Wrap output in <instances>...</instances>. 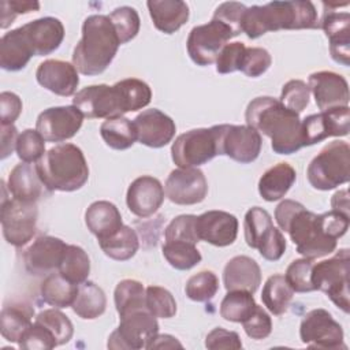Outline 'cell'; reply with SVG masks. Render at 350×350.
Listing matches in <instances>:
<instances>
[{
	"instance_id": "6da1fadb",
	"label": "cell",
	"mask_w": 350,
	"mask_h": 350,
	"mask_svg": "<svg viewBox=\"0 0 350 350\" xmlns=\"http://www.w3.org/2000/svg\"><path fill=\"white\" fill-rule=\"evenodd\" d=\"M246 124L271 139L278 154H291L304 148L299 113L286 108L279 100L262 96L252 100L245 112Z\"/></svg>"
},
{
	"instance_id": "7a4b0ae2",
	"label": "cell",
	"mask_w": 350,
	"mask_h": 350,
	"mask_svg": "<svg viewBox=\"0 0 350 350\" xmlns=\"http://www.w3.org/2000/svg\"><path fill=\"white\" fill-rule=\"evenodd\" d=\"M320 27L317 11L310 1H272L246 8L242 33L258 38L268 31Z\"/></svg>"
},
{
	"instance_id": "3957f363",
	"label": "cell",
	"mask_w": 350,
	"mask_h": 350,
	"mask_svg": "<svg viewBox=\"0 0 350 350\" xmlns=\"http://www.w3.org/2000/svg\"><path fill=\"white\" fill-rule=\"evenodd\" d=\"M120 41L107 15L83 21L82 37L72 52V64L83 75H98L112 63Z\"/></svg>"
},
{
	"instance_id": "277c9868",
	"label": "cell",
	"mask_w": 350,
	"mask_h": 350,
	"mask_svg": "<svg viewBox=\"0 0 350 350\" xmlns=\"http://www.w3.org/2000/svg\"><path fill=\"white\" fill-rule=\"evenodd\" d=\"M37 172L49 191H75L89 179L83 152L74 144L52 146L36 164Z\"/></svg>"
},
{
	"instance_id": "5b68a950",
	"label": "cell",
	"mask_w": 350,
	"mask_h": 350,
	"mask_svg": "<svg viewBox=\"0 0 350 350\" xmlns=\"http://www.w3.org/2000/svg\"><path fill=\"white\" fill-rule=\"evenodd\" d=\"M284 232H288L297 252L305 258H320L336 249L338 239L324 227L321 213L316 215L304 205L294 213Z\"/></svg>"
},
{
	"instance_id": "8992f818",
	"label": "cell",
	"mask_w": 350,
	"mask_h": 350,
	"mask_svg": "<svg viewBox=\"0 0 350 350\" xmlns=\"http://www.w3.org/2000/svg\"><path fill=\"white\" fill-rule=\"evenodd\" d=\"M308 180L317 190H332L350 178V148L346 141H332L309 163Z\"/></svg>"
},
{
	"instance_id": "52a82bcc",
	"label": "cell",
	"mask_w": 350,
	"mask_h": 350,
	"mask_svg": "<svg viewBox=\"0 0 350 350\" xmlns=\"http://www.w3.org/2000/svg\"><path fill=\"white\" fill-rule=\"evenodd\" d=\"M349 249H340L328 260L313 264L312 284L314 290L323 291L345 313H349Z\"/></svg>"
},
{
	"instance_id": "ba28073f",
	"label": "cell",
	"mask_w": 350,
	"mask_h": 350,
	"mask_svg": "<svg viewBox=\"0 0 350 350\" xmlns=\"http://www.w3.org/2000/svg\"><path fill=\"white\" fill-rule=\"evenodd\" d=\"M245 241L249 247L257 249L261 257L268 261H278L286 252L284 235L273 227L271 215L260 208H250L243 220Z\"/></svg>"
},
{
	"instance_id": "9c48e42d",
	"label": "cell",
	"mask_w": 350,
	"mask_h": 350,
	"mask_svg": "<svg viewBox=\"0 0 350 350\" xmlns=\"http://www.w3.org/2000/svg\"><path fill=\"white\" fill-rule=\"evenodd\" d=\"M72 105L81 111L83 118L89 119H109L130 112L119 82L112 86L101 83L81 89L74 96Z\"/></svg>"
},
{
	"instance_id": "30bf717a",
	"label": "cell",
	"mask_w": 350,
	"mask_h": 350,
	"mask_svg": "<svg viewBox=\"0 0 350 350\" xmlns=\"http://www.w3.org/2000/svg\"><path fill=\"white\" fill-rule=\"evenodd\" d=\"M216 138L217 154L249 164L254 161L261 152V135L247 124H216L212 126Z\"/></svg>"
},
{
	"instance_id": "8fae6325",
	"label": "cell",
	"mask_w": 350,
	"mask_h": 350,
	"mask_svg": "<svg viewBox=\"0 0 350 350\" xmlns=\"http://www.w3.org/2000/svg\"><path fill=\"white\" fill-rule=\"evenodd\" d=\"M38 209L36 202L16 198L1 201L0 220L4 239L15 246H25L36 234Z\"/></svg>"
},
{
	"instance_id": "7c38bea8",
	"label": "cell",
	"mask_w": 350,
	"mask_h": 350,
	"mask_svg": "<svg viewBox=\"0 0 350 350\" xmlns=\"http://www.w3.org/2000/svg\"><path fill=\"white\" fill-rule=\"evenodd\" d=\"M159 332V323L148 310L134 312L120 319L119 327L108 338V349L139 350L148 347Z\"/></svg>"
},
{
	"instance_id": "4fadbf2b",
	"label": "cell",
	"mask_w": 350,
	"mask_h": 350,
	"mask_svg": "<svg viewBox=\"0 0 350 350\" xmlns=\"http://www.w3.org/2000/svg\"><path fill=\"white\" fill-rule=\"evenodd\" d=\"M217 156L215 133L211 129H193L180 134L171 146L172 161L179 168L198 167Z\"/></svg>"
},
{
	"instance_id": "5bb4252c",
	"label": "cell",
	"mask_w": 350,
	"mask_h": 350,
	"mask_svg": "<svg viewBox=\"0 0 350 350\" xmlns=\"http://www.w3.org/2000/svg\"><path fill=\"white\" fill-rule=\"evenodd\" d=\"M232 37V31L226 25L212 19L190 30L186 42L187 53L197 66H209L216 62L220 51Z\"/></svg>"
},
{
	"instance_id": "9a60e30c",
	"label": "cell",
	"mask_w": 350,
	"mask_h": 350,
	"mask_svg": "<svg viewBox=\"0 0 350 350\" xmlns=\"http://www.w3.org/2000/svg\"><path fill=\"white\" fill-rule=\"evenodd\" d=\"M299 338L304 345L312 349H346L342 325L334 320L328 310L321 308L313 309L304 316L299 325Z\"/></svg>"
},
{
	"instance_id": "2e32d148",
	"label": "cell",
	"mask_w": 350,
	"mask_h": 350,
	"mask_svg": "<svg viewBox=\"0 0 350 350\" xmlns=\"http://www.w3.org/2000/svg\"><path fill=\"white\" fill-rule=\"evenodd\" d=\"M349 105L309 115L302 120L304 146L319 144L328 137H345L349 134Z\"/></svg>"
},
{
	"instance_id": "e0dca14e",
	"label": "cell",
	"mask_w": 350,
	"mask_h": 350,
	"mask_svg": "<svg viewBox=\"0 0 350 350\" xmlns=\"http://www.w3.org/2000/svg\"><path fill=\"white\" fill-rule=\"evenodd\" d=\"M82 122L83 115L77 107H52L38 115L36 130L48 142H63L79 131Z\"/></svg>"
},
{
	"instance_id": "ac0fdd59",
	"label": "cell",
	"mask_w": 350,
	"mask_h": 350,
	"mask_svg": "<svg viewBox=\"0 0 350 350\" xmlns=\"http://www.w3.org/2000/svg\"><path fill=\"white\" fill-rule=\"evenodd\" d=\"M164 191L174 204L194 205L206 197L208 182L204 172L197 167L176 168L170 172Z\"/></svg>"
},
{
	"instance_id": "d6986e66",
	"label": "cell",
	"mask_w": 350,
	"mask_h": 350,
	"mask_svg": "<svg viewBox=\"0 0 350 350\" xmlns=\"http://www.w3.org/2000/svg\"><path fill=\"white\" fill-rule=\"evenodd\" d=\"M67 243L52 235L38 237L23 253L25 268L30 275H49L57 269Z\"/></svg>"
},
{
	"instance_id": "ffe728a7",
	"label": "cell",
	"mask_w": 350,
	"mask_h": 350,
	"mask_svg": "<svg viewBox=\"0 0 350 350\" xmlns=\"http://www.w3.org/2000/svg\"><path fill=\"white\" fill-rule=\"evenodd\" d=\"M137 141L149 148H163L172 141L176 126L175 122L157 108L142 111L133 120Z\"/></svg>"
},
{
	"instance_id": "44dd1931",
	"label": "cell",
	"mask_w": 350,
	"mask_h": 350,
	"mask_svg": "<svg viewBox=\"0 0 350 350\" xmlns=\"http://www.w3.org/2000/svg\"><path fill=\"white\" fill-rule=\"evenodd\" d=\"M308 86L320 111L349 105L347 81L334 71L310 74Z\"/></svg>"
},
{
	"instance_id": "7402d4cb",
	"label": "cell",
	"mask_w": 350,
	"mask_h": 350,
	"mask_svg": "<svg viewBox=\"0 0 350 350\" xmlns=\"http://www.w3.org/2000/svg\"><path fill=\"white\" fill-rule=\"evenodd\" d=\"M36 79L46 90L63 97L72 96L79 85L75 66L59 59H48L40 63L36 71Z\"/></svg>"
},
{
	"instance_id": "603a6c76",
	"label": "cell",
	"mask_w": 350,
	"mask_h": 350,
	"mask_svg": "<svg viewBox=\"0 0 350 350\" xmlns=\"http://www.w3.org/2000/svg\"><path fill=\"white\" fill-rule=\"evenodd\" d=\"M164 201V187L157 178L142 175L134 179L126 194V202L131 213L138 217H149L157 212Z\"/></svg>"
},
{
	"instance_id": "cb8c5ba5",
	"label": "cell",
	"mask_w": 350,
	"mask_h": 350,
	"mask_svg": "<svg viewBox=\"0 0 350 350\" xmlns=\"http://www.w3.org/2000/svg\"><path fill=\"white\" fill-rule=\"evenodd\" d=\"M30 45L33 56L55 52L64 40V26L53 16H44L21 26Z\"/></svg>"
},
{
	"instance_id": "d4e9b609",
	"label": "cell",
	"mask_w": 350,
	"mask_h": 350,
	"mask_svg": "<svg viewBox=\"0 0 350 350\" xmlns=\"http://www.w3.org/2000/svg\"><path fill=\"white\" fill-rule=\"evenodd\" d=\"M197 234L200 241L213 246H228L238 235V219L224 211H208L197 216Z\"/></svg>"
},
{
	"instance_id": "484cf974",
	"label": "cell",
	"mask_w": 350,
	"mask_h": 350,
	"mask_svg": "<svg viewBox=\"0 0 350 350\" xmlns=\"http://www.w3.org/2000/svg\"><path fill=\"white\" fill-rule=\"evenodd\" d=\"M320 27L329 40L332 59L347 67L350 64V14L338 12L328 7L324 11Z\"/></svg>"
},
{
	"instance_id": "4316f807",
	"label": "cell",
	"mask_w": 350,
	"mask_h": 350,
	"mask_svg": "<svg viewBox=\"0 0 350 350\" xmlns=\"http://www.w3.org/2000/svg\"><path fill=\"white\" fill-rule=\"evenodd\" d=\"M223 283L227 291L243 290L256 293L261 283L260 265L247 256H235L224 267Z\"/></svg>"
},
{
	"instance_id": "83f0119b",
	"label": "cell",
	"mask_w": 350,
	"mask_h": 350,
	"mask_svg": "<svg viewBox=\"0 0 350 350\" xmlns=\"http://www.w3.org/2000/svg\"><path fill=\"white\" fill-rule=\"evenodd\" d=\"M7 187L12 194V198L26 202H37L42 196L45 186L36 165L31 163H21L11 170Z\"/></svg>"
},
{
	"instance_id": "f1b7e54d",
	"label": "cell",
	"mask_w": 350,
	"mask_h": 350,
	"mask_svg": "<svg viewBox=\"0 0 350 350\" xmlns=\"http://www.w3.org/2000/svg\"><path fill=\"white\" fill-rule=\"evenodd\" d=\"M85 223L88 230L96 235L97 241L105 239L122 227V215L119 209L109 201H94L85 212Z\"/></svg>"
},
{
	"instance_id": "f546056e",
	"label": "cell",
	"mask_w": 350,
	"mask_h": 350,
	"mask_svg": "<svg viewBox=\"0 0 350 350\" xmlns=\"http://www.w3.org/2000/svg\"><path fill=\"white\" fill-rule=\"evenodd\" d=\"M157 30L172 34L189 19V5L182 0H149L146 3Z\"/></svg>"
},
{
	"instance_id": "4dcf8cb0",
	"label": "cell",
	"mask_w": 350,
	"mask_h": 350,
	"mask_svg": "<svg viewBox=\"0 0 350 350\" xmlns=\"http://www.w3.org/2000/svg\"><path fill=\"white\" fill-rule=\"evenodd\" d=\"M33 52L22 27L5 33L0 40V67L5 71H19L26 67Z\"/></svg>"
},
{
	"instance_id": "1f68e13d",
	"label": "cell",
	"mask_w": 350,
	"mask_h": 350,
	"mask_svg": "<svg viewBox=\"0 0 350 350\" xmlns=\"http://www.w3.org/2000/svg\"><path fill=\"white\" fill-rule=\"evenodd\" d=\"M295 179V170L288 163H279L261 175L258 180V193L265 201H278L287 194Z\"/></svg>"
},
{
	"instance_id": "d6a6232c",
	"label": "cell",
	"mask_w": 350,
	"mask_h": 350,
	"mask_svg": "<svg viewBox=\"0 0 350 350\" xmlns=\"http://www.w3.org/2000/svg\"><path fill=\"white\" fill-rule=\"evenodd\" d=\"M34 309L25 302L4 305L0 314V331L4 339L19 343L25 331L33 324Z\"/></svg>"
},
{
	"instance_id": "836d02e7",
	"label": "cell",
	"mask_w": 350,
	"mask_h": 350,
	"mask_svg": "<svg viewBox=\"0 0 350 350\" xmlns=\"http://www.w3.org/2000/svg\"><path fill=\"white\" fill-rule=\"evenodd\" d=\"M74 313L85 320H93L101 316L107 308V297L101 287L90 280L78 284L77 295L71 305Z\"/></svg>"
},
{
	"instance_id": "e575fe53",
	"label": "cell",
	"mask_w": 350,
	"mask_h": 350,
	"mask_svg": "<svg viewBox=\"0 0 350 350\" xmlns=\"http://www.w3.org/2000/svg\"><path fill=\"white\" fill-rule=\"evenodd\" d=\"M145 294L146 288H144L141 282L134 279L120 280L113 291V301L119 317L122 319L134 312L148 310L145 304Z\"/></svg>"
},
{
	"instance_id": "d590c367",
	"label": "cell",
	"mask_w": 350,
	"mask_h": 350,
	"mask_svg": "<svg viewBox=\"0 0 350 350\" xmlns=\"http://www.w3.org/2000/svg\"><path fill=\"white\" fill-rule=\"evenodd\" d=\"M77 290L78 284L71 283L60 273H49L41 283L40 294L45 304L60 309L72 305Z\"/></svg>"
},
{
	"instance_id": "8d00e7d4",
	"label": "cell",
	"mask_w": 350,
	"mask_h": 350,
	"mask_svg": "<svg viewBox=\"0 0 350 350\" xmlns=\"http://www.w3.org/2000/svg\"><path fill=\"white\" fill-rule=\"evenodd\" d=\"M100 134L104 142L116 150L129 149L137 141L134 124L124 116L105 119L100 126Z\"/></svg>"
},
{
	"instance_id": "74e56055",
	"label": "cell",
	"mask_w": 350,
	"mask_h": 350,
	"mask_svg": "<svg viewBox=\"0 0 350 350\" xmlns=\"http://www.w3.org/2000/svg\"><path fill=\"white\" fill-rule=\"evenodd\" d=\"M98 245L105 256L116 261H127L137 253L139 247V239L137 232L124 226L113 235L98 241Z\"/></svg>"
},
{
	"instance_id": "f35d334b",
	"label": "cell",
	"mask_w": 350,
	"mask_h": 350,
	"mask_svg": "<svg viewBox=\"0 0 350 350\" xmlns=\"http://www.w3.org/2000/svg\"><path fill=\"white\" fill-rule=\"evenodd\" d=\"M293 295H294V291L286 282L284 276L280 273H276L267 279L262 287L261 299H262V304L267 306V309L272 314L280 316L288 309Z\"/></svg>"
},
{
	"instance_id": "ab89813d",
	"label": "cell",
	"mask_w": 350,
	"mask_h": 350,
	"mask_svg": "<svg viewBox=\"0 0 350 350\" xmlns=\"http://www.w3.org/2000/svg\"><path fill=\"white\" fill-rule=\"evenodd\" d=\"M59 273L74 284L88 280L90 272V260L88 253L77 245H67L59 265Z\"/></svg>"
},
{
	"instance_id": "60d3db41",
	"label": "cell",
	"mask_w": 350,
	"mask_h": 350,
	"mask_svg": "<svg viewBox=\"0 0 350 350\" xmlns=\"http://www.w3.org/2000/svg\"><path fill=\"white\" fill-rule=\"evenodd\" d=\"M253 294L243 290H232L226 294L220 304V316L232 323H242L256 308Z\"/></svg>"
},
{
	"instance_id": "b9f144b4",
	"label": "cell",
	"mask_w": 350,
	"mask_h": 350,
	"mask_svg": "<svg viewBox=\"0 0 350 350\" xmlns=\"http://www.w3.org/2000/svg\"><path fill=\"white\" fill-rule=\"evenodd\" d=\"M163 256L172 268L179 271L191 269L202 258L196 245L185 241H165Z\"/></svg>"
},
{
	"instance_id": "7bdbcfd3",
	"label": "cell",
	"mask_w": 350,
	"mask_h": 350,
	"mask_svg": "<svg viewBox=\"0 0 350 350\" xmlns=\"http://www.w3.org/2000/svg\"><path fill=\"white\" fill-rule=\"evenodd\" d=\"M108 18L116 31L120 45L131 41L139 31V26H141L139 15L137 10L133 7H129V5L118 7L108 15Z\"/></svg>"
},
{
	"instance_id": "ee69618b",
	"label": "cell",
	"mask_w": 350,
	"mask_h": 350,
	"mask_svg": "<svg viewBox=\"0 0 350 350\" xmlns=\"http://www.w3.org/2000/svg\"><path fill=\"white\" fill-rule=\"evenodd\" d=\"M34 321L44 325L53 335L57 346L67 343L72 338V323L63 312L57 310V308L45 309L40 312Z\"/></svg>"
},
{
	"instance_id": "f6af8a7d",
	"label": "cell",
	"mask_w": 350,
	"mask_h": 350,
	"mask_svg": "<svg viewBox=\"0 0 350 350\" xmlns=\"http://www.w3.org/2000/svg\"><path fill=\"white\" fill-rule=\"evenodd\" d=\"M219 290V279L212 271H201L186 282L185 293L187 298L196 302H206L212 299Z\"/></svg>"
},
{
	"instance_id": "bcb514c9",
	"label": "cell",
	"mask_w": 350,
	"mask_h": 350,
	"mask_svg": "<svg viewBox=\"0 0 350 350\" xmlns=\"http://www.w3.org/2000/svg\"><path fill=\"white\" fill-rule=\"evenodd\" d=\"M145 304L148 312L156 319H171L176 313V301L174 295L160 286L146 287Z\"/></svg>"
},
{
	"instance_id": "7dc6e473",
	"label": "cell",
	"mask_w": 350,
	"mask_h": 350,
	"mask_svg": "<svg viewBox=\"0 0 350 350\" xmlns=\"http://www.w3.org/2000/svg\"><path fill=\"white\" fill-rule=\"evenodd\" d=\"M312 268L313 260L305 257L291 261V264L287 267L284 279L294 293L314 291L312 284Z\"/></svg>"
},
{
	"instance_id": "c3c4849f",
	"label": "cell",
	"mask_w": 350,
	"mask_h": 350,
	"mask_svg": "<svg viewBox=\"0 0 350 350\" xmlns=\"http://www.w3.org/2000/svg\"><path fill=\"white\" fill-rule=\"evenodd\" d=\"M16 154L22 163L38 161L45 153V139L37 130H23L16 141Z\"/></svg>"
},
{
	"instance_id": "681fc988",
	"label": "cell",
	"mask_w": 350,
	"mask_h": 350,
	"mask_svg": "<svg viewBox=\"0 0 350 350\" xmlns=\"http://www.w3.org/2000/svg\"><path fill=\"white\" fill-rule=\"evenodd\" d=\"M165 241H185L197 245L200 242L197 234V216L179 215L171 220L164 231Z\"/></svg>"
},
{
	"instance_id": "f907efd6",
	"label": "cell",
	"mask_w": 350,
	"mask_h": 350,
	"mask_svg": "<svg viewBox=\"0 0 350 350\" xmlns=\"http://www.w3.org/2000/svg\"><path fill=\"white\" fill-rule=\"evenodd\" d=\"M309 98H310L309 86L301 79H291L283 85L279 101L286 108L299 113L308 107Z\"/></svg>"
},
{
	"instance_id": "816d5d0a",
	"label": "cell",
	"mask_w": 350,
	"mask_h": 350,
	"mask_svg": "<svg viewBox=\"0 0 350 350\" xmlns=\"http://www.w3.org/2000/svg\"><path fill=\"white\" fill-rule=\"evenodd\" d=\"M119 85L127 100L130 112L145 108L152 100V90L149 85L137 78H126L119 81Z\"/></svg>"
},
{
	"instance_id": "f5cc1de1",
	"label": "cell",
	"mask_w": 350,
	"mask_h": 350,
	"mask_svg": "<svg viewBox=\"0 0 350 350\" xmlns=\"http://www.w3.org/2000/svg\"><path fill=\"white\" fill-rule=\"evenodd\" d=\"M271 63L272 57L267 49L260 46L246 48L242 56L239 71H242L247 77L257 78L269 68Z\"/></svg>"
},
{
	"instance_id": "db71d44e",
	"label": "cell",
	"mask_w": 350,
	"mask_h": 350,
	"mask_svg": "<svg viewBox=\"0 0 350 350\" xmlns=\"http://www.w3.org/2000/svg\"><path fill=\"white\" fill-rule=\"evenodd\" d=\"M18 346L23 350H49L57 346L53 335L41 324L34 321L22 335Z\"/></svg>"
},
{
	"instance_id": "11a10c76",
	"label": "cell",
	"mask_w": 350,
	"mask_h": 350,
	"mask_svg": "<svg viewBox=\"0 0 350 350\" xmlns=\"http://www.w3.org/2000/svg\"><path fill=\"white\" fill-rule=\"evenodd\" d=\"M246 8L247 7L242 3L226 1V3H221L215 10L212 19H216L223 25H226L232 31V36L237 37L238 34L242 33V22H243V15Z\"/></svg>"
},
{
	"instance_id": "9f6ffc18",
	"label": "cell",
	"mask_w": 350,
	"mask_h": 350,
	"mask_svg": "<svg viewBox=\"0 0 350 350\" xmlns=\"http://www.w3.org/2000/svg\"><path fill=\"white\" fill-rule=\"evenodd\" d=\"M245 49V44L239 41L226 44L215 62L216 71L219 74H230L234 71H239Z\"/></svg>"
},
{
	"instance_id": "6f0895ef",
	"label": "cell",
	"mask_w": 350,
	"mask_h": 350,
	"mask_svg": "<svg viewBox=\"0 0 350 350\" xmlns=\"http://www.w3.org/2000/svg\"><path fill=\"white\" fill-rule=\"evenodd\" d=\"M242 325L246 335L256 340L265 339L272 331V320L269 314L258 305H256L252 314L242 321Z\"/></svg>"
},
{
	"instance_id": "680465c9",
	"label": "cell",
	"mask_w": 350,
	"mask_h": 350,
	"mask_svg": "<svg viewBox=\"0 0 350 350\" xmlns=\"http://www.w3.org/2000/svg\"><path fill=\"white\" fill-rule=\"evenodd\" d=\"M40 8V3L30 0H3L0 3V27L7 29L18 15L34 12Z\"/></svg>"
},
{
	"instance_id": "91938a15",
	"label": "cell",
	"mask_w": 350,
	"mask_h": 350,
	"mask_svg": "<svg viewBox=\"0 0 350 350\" xmlns=\"http://www.w3.org/2000/svg\"><path fill=\"white\" fill-rule=\"evenodd\" d=\"M205 346L211 350L221 349H242V342L239 335L235 331H228L221 327L213 328L205 338Z\"/></svg>"
},
{
	"instance_id": "94428289",
	"label": "cell",
	"mask_w": 350,
	"mask_h": 350,
	"mask_svg": "<svg viewBox=\"0 0 350 350\" xmlns=\"http://www.w3.org/2000/svg\"><path fill=\"white\" fill-rule=\"evenodd\" d=\"M22 112V101L12 92L0 94V124H14Z\"/></svg>"
},
{
	"instance_id": "6125c7cd",
	"label": "cell",
	"mask_w": 350,
	"mask_h": 350,
	"mask_svg": "<svg viewBox=\"0 0 350 350\" xmlns=\"http://www.w3.org/2000/svg\"><path fill=\"white\" fill-rule=\"evenodd\" d=\"M302 206L301 202L294 201V200H283L275 209V220L278 223V226L280 227V230L286 231V227L288 224V221L291 220V217L294 216V213Z\"/></svg>"
},
{
	"instance_id": "be15d7a7",
	"label": "cell",
	"mask_w": 350,
	"mask_h": 350,
	"mask_svg": "<svg viewBox=\"0 0 350 350\" xmlns=\"http://www.w3.org/2000/svg\"><path fill=\"white\" fill-rule=\"evenodd\" d=\"M0 134H1V160L8 157L16 148L18 141V130L14 124H0Z\"/></svg>"
},
{
	"instance_id": "e7e4bbea",
	"label": "cell",
	"mask_w": 350,
	"mask_h": 350,
	"mask_svg": "<svg viewBox=\"0 0 350 350\" xmlns=\"http://www.w3.org/2000/svg\"><path fill=\"white\" fill-rule=\"evenodd\" d=\"M331 206L332 211L349 216V191L346 189L336 191L331 198Z\"/></svg>"
},
{
	"instance_id": "03108f58",
	"label": "cell",
	"mask_w": 350,
	"mask_h": 350,
	"mask_svg": "<svg viewBox=\"0 0 350 350\" xmlns=\"http://www.w3.org/2000/svg\"><path fill=\"white\" fill-rule=\"evenodd\" d=\"M174 347H179L182 349V345L176 340V338L163 334V335H156L153 338V340L148 345L146 349H174Z\"/></svg>"
}]
</instances>
